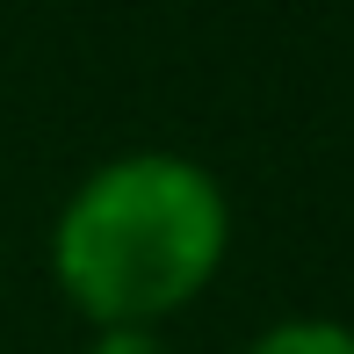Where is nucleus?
Here are the masks:
<instances>
[{"instance_id": "obj_1", "label": "nucleus", "mask_w": 354, "mask_h": 354, "mask_svg": "<svg viewBox=\"0 0 354 354\" xmlns=\"http://www.w3.org/2000/svg\"><path fill=\"white\" fill-rule=\"evenodd\" d=\"M232 253L224 181L188 152H116L51 224L58 297L102 326H159L217 282Z\"/></svg>"}, {"instance_id": "obj_2", "label": "nucleus", "mask_w": 354, "mask_h": 354, "mask_svg": "<svg viewBox=\"0 0 354 354\" xmlns=\"http://www.w3.org/2000/svg\"><path fill=\"white\" fill-rule=\"evenodd\" d=\"M246 354H354V326H340V318H282Z\"/></svg>"}, {"instance_id": "obj_3", "label": "nucleus", "mask_w": 354, "mask_h": 354, "mask_svg": "<svg viewBox=\"0 0 354 354\" xmlns=\"http://www.w3.org/2000/svg\"><path fill=\"white\" fill-rule=\"evenodd\" d=\"M80 354H167V340H159L152 326H102Z\"/></svg>"}]
</instances>
